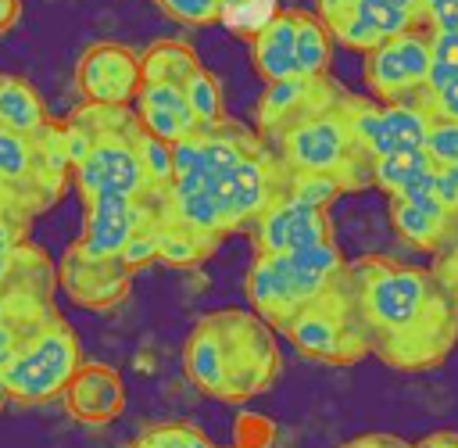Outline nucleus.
I'll return each instance as SVG.
<instances>
[{"instance_id":"nucleus-1","label":"nucleus","mask_w":458,"mask_h":448,"mask_svg":"<svg viewBox=\"0 0 458 448\" xmlns=\"http://www.w3.org/2000/svg\"><path fill=\"white\" fill-rule=\"evenodd\" d=\"M351 287L372 355L397 373H426L458 348V308L433 269L383 254L351 262Z\"/></svg>"},{"instance_id":"nucleus-2","label":"nucleus","mask_w":458,"mask_h":448,"mask_svg":"<svg viewBox=\"0 0 458 448\" xmlns=\"http://www.w3.org/2000/svg\"><path fill=\"white\" fill-rule=\"evenodd\" d=\"M182 369L190 383L225 405H243L283 373L276 330L254 308L208 312L182 344Z\"/></svg>"},{"instance_id":"nucleus-3","label":"nucleus","mask_w":458,"mask_h":448,"mask_svg":"<svg viewBox=\"0 0 458 448\" xmlns=\"http://www.w3.org/2000/svg\"><path fill=\"white\" fill-rule=\"evenodd\" d=\"M347 265L351 262H344L336 240L286 251V254H254L243 290H247L250 308L276 333H283L286 323L308 301L322 297L326 290H333L347 276Z\"/></svg>"},{"instance_id":"nucleus-4","label":"nucleus","mask_w":458,"mask_h":448,"mask_svg":"<svg viewBox=\"0 0 458 448\" xmlns=\"http://www.w3.org/2000/svg\"><path fill=\"white\" fill-rule=\"evenodd\" d=\"M268 147L279 154V161L290 172L336 176V179H344L347 194L372 186V158L365 154V147L351 133V122L344 115V100L336 108L293 125L290 133H283Z\"/></svg>"},{"instance_id":"nucleus-5","label":"nucleus","mask_w":458,"mask_h":448,"mask_svg":"<svg viewBox=\"0 0 458 448\" xmlns=\"http://www.w3.org/2000/svg\"><path fill=\"white\" fill-rule=\"evenodd\" d=\"M283 337L304 358L326 362V366H358L361 358L372 355L369 333H365V323L358 312V297L351 287V265H347V276L333 290L308 301L286 323Z\"/></svg>"},{"instance_id":"nucleus-6","label":"nucleus","mask_w":458,"mask_h":448,"mask_svg":"<svg viewBox=\"0 0 458 448\" xmlns=\"http://www.w3.org/2000/svg\"><path fill=\"white\" fill-rule=\"evenodd\" d=\"M79 369H82V351H79L75 330L64 323V315L54 312L4 362L7 398L21 405H43V401L64 398Z\"/></svg>"},{"instance_id":"nucleus-7","label":"nucleus","mask_w":458,"mask_h":448,"mask_svg":"<svg viewBox=\"0 0 458 448\" xmlns=\"http://www.w3.org/2000/svg\"><path fill=\"white\" fill-rule=\"evenodd\" d=\"M433 72L429 29H411L361 54V79L379 104H422Z\"/></svg>"},{"instance_id":"nucleus-8","label":"nucleus","mask_w":458,"mask_h":448,"mask_svg":"<svg viewBox=\"0 0 458 448\" xmlns=\"http://www.w3.org/2000/svg\"><path fill=\"white\" fill-rule=\"evenodd\" d=\"M344 115L369 158L426 147L433 125V115L422 104H379L376 97H354V93L344 97Z\"/></svg>"},{"instance_id":"nucleus-9","label":"nucleus","mask_w":458,"mask_h":448,"mask_svg":"<svg viewBox=\"0 0 458 448\" xmlns=\"http://www.w3.org/2000/svg\"><path fill=\"white\" fill-rule=\"evenodd\" d=\"M347 97V90L333 75H293L283 82H268L258 100V133L265 143L279 140L293 125L336 108Z\"/></svg>"},{"instance_id":"nucleus-10","label":"nucleus","mask_w":458,"mask_h":448,"mask_svg":"<svg viewBox=\"0 0 458 448\" xmlns=\"http://www.w3.org/2000/svg\"><path fill=\"white\" fill-rule=\"evenodd\" d=\"M75 86L86 104L125 108L143 86V54L114 39L89 43L75 61Z\"/></svg>"},{"instance_id":"nucleus-11","label":"nucleus","mask_w":458,"mask_h":448,"mask_svg":"<svg viewBox=\"0 0 458 448\" xmlns=\"http://www.w3.org/2000/svg\"><path fill=\"white\" fill-rule=\"evenodd\" d=\"M157 211H161V194H143V197L104 194L82 201V233L75 244L97 258L118 254L132 233L157 222Z\"/></svg>"},{"instance_id":"nucleus-12","label":"nucleus","mask_w":458,"mask_h":448,"mask_svg":"<svg viewBox=\"0 0 458 448\" xmlns=\"http://www.w3.org/2000/svg\"><path fill=\"white\" fill-rule=\"evenodd\" d=\"M57 276H61V290H64L79 308H89V312H107V308H114V305L129 294V283H132V272L122 265L118 254L97 258V254L82 251L79 244H72V247L61 254Z\"/></svg>"},{"instance_id":"nucleus-13","label":"nucleus","mask_w":458,"mask_h":448,"mask_svg":"<svg viewBox=\"0 0 458 448\" xmlns=\"http://www.w3.org/2000/svg\"><path fill=\"white\" fill-rule=\"evenodd\" d=\"M326 240H333L329 211L301 204L286 194L250 226L254 254H286V251L315 247V244H326Z\"/></svg>"},{"instance_id":"nucleus-14","label":"nucleus","mask_w":458,"mask_h":448,"mask_svg":"<svg viewBox=\"0 0 458 448\" xmlns=\"http://www.w3.org/2000/svg\"><path fill=\"white\" fill-rule=\"evenodd\" d=\"M326 25H329V32L340 47L369 54V50H376L379 43H386L394 36L422 29V18H419L415 7H408L401 0H358L347 11L333 14Z\"/></svg>"},{"instance_id":"nucleus-15","label":"nucleus","mask_w":458,"mask_h":448,"mask_svg":"<svg viewBox=\"0 0 458 448\" xmlns=\"http://www.w3.org/2000/svg\"><path fill=\"white\" fill-rule=\"evenodd\" d=\"M64 409L79 423H114L125 412V383L104 362H82L64 391Z\"/></svg>"},{"instance_id":"nucleus-16","label":"nucleus","mask_w":458,"mask_h":448,"mask_svg":"<svg viewBox=\"0 0 458 448\" xmlns=\"http://www.w3.org/2000/svg\"><path fill=\"white\" fill-rule=\"evenodd\" d=\"M57 287H61L57 265L50 262V254L39 244L21 240V244L0 251V294L4 297L54 305V290Z\"/></svg>"},{"instance_id":"nucleus-17","label":"nucleus","mask_w":458,"mask_h":448,"mask_svg":"<svg viewBox=\"0 0 458 448\" xmlns=\"http://www.w3.org/2000/svg\"><path fill=\"white\" fill-rule=\"evenodd\" d=\"M161 215L179 222V226H190L197 229L200 237L222 244L229 237V226H225V215L218 208V197L211 194V186L204 183L200 172H182L175 176V183L168 186V194H161Z\"/></svg>"},{"instance_id":"nucleus-18","label":"nucleus","mask_w":458,"mask_h":448,"mask_svg":"<svg viewBox=\"0 0 458 448\" xmlns=\"http://www.w3.org/2000/svg\"><path fill=\"white\" fill-rule=\"evenodd\" d=\"M250 65L265 86L301 75L297 72V7L276 11L268 22L258 25V32L250 36Z\"/></svg>"},{"instance_id":"nucleus-19","label":"nucleus","mask_w":458,"mask_h":448,"mask_svg":"<svg viewBox=\"0 0 458 448\" xmlns=\"http://www.w3.org/2000/svg\"><path fill=\"white\" fill-rule=\"evenodd\" d=\"M143 129L165 143H179L193 133H200L190 104H186V93L182 86H172V82H143L136 100H132Z\"/></svg>"},{"instance_id":"nucleus-20","label":"nucleus","mask_w":458,"mask_h":448,"mask_svg":"<svg viewBox=\"0 0 458 448\" xmlns=\"http://www.w3.org/2000/svg\"><path fill=\"white\" fill-rule=\"evenodd\" d=\"M200 57L186 39H154L143 50V82H172V86H186L197 72H200Z\"/></svg>"},{"instance_id":"nucleus-21","label":"nucleus","mask_w":458,"mask_h":448,"mask_svg":"<svg viewBox=\"0 0 458 448\" xmlns=\"http://www.w3.org/2000/svg\"><path fill=\"white\" fill-rule=\"evenodd\" d=\"M47 122L50 118L39 93L18 75H0V125L21 136H36Z\"/></svg>"},{"instance_id":"nucleus-22","label":"nucleus","mask_w":458,"mask_h":448,"mask_svg":"<svg viewBox=\"0 0 458 448\" xmlns=\"http://www.w3.org/2000/svg\"><path fill=\"white\" fill-rule=\"evenodd\" d=\"M437 161L426 154V147H415V151H394V154H383V158H372V186L383 190L386 197H397L404 194L408 186L422 183L426 176H433Z\"/></svg>"},{"instance_id":"nucleus-23","label":"nucleus","mask_w":458,"mask_h":448,"mask_svg":"<svg viewBox=\"0 0 458 448\" xmlns=\"http://www.w3.org/2000/svg\"><path fill=\"white\" fill-rule=\"evenodd\" d=\"M215 251H218L215 240H208L197 229L179 226V222H172L157 211V262H165L172 269H197Z\"/></svg>"},{"instance_id":"nucleus-24","label":"nucleus","mask_w":458,"mask_h":448,"mask_svg":"<svg viewBox=\"0 0 458 448\" xmlns=\"http://www.w3.org/2000/svg\"><path fill=\"white\" fill-rule=\"evenodd\" d=\"M333 32L318 18V11H301L297 7V72L301 75H329L333 61Z\"/></svg>"},{"instance_id":"nucleus-25","label":"nucleus","mask_w":458,"mask_h":448,"mask_svg":"<svg viewBox=\"0 0 458 448\" xmlns=\"http://www.w3.org/2000/svg\"><path fill=\"white\" fill-rule=\"evenodd\" d=\"M182 93H186V104H190V111H193V118H197L200 129H215V125L225 122L222 86H218V79H215L208 68H200V72L182 86Z\"/></svg>"},{"instance_id":"nucleus-26","label":"nucleus","mask_w":458,"mask_h":448,"mask_svg":"<svg viewBox=\"0 0 458 448\" xmlns=\"http://www.w3.org/2000/svg\"><path fill=\"white\" fill-rule=\"evenodd\" d=\"M140 161H143V176H147V194H168V186L175 183V161H172V143L150 136L143 129L140 136Z\"/></svg>"},{"instance_id":"nucleus-27","label":"nucleus","mask_w":458,"mask_h":448,"mask_svg":"<svg viewBox=\"0 0 458 448\" xmlns=\"http://www.w3.org/2000/svg\"><path fill=\"white\" fill-rule=\"evenodd\" d=\"M340 194H347V186H344V179H336V176L290 172V179H286V197H293V201H301V204H311V208H326V211H329V204H333Z\"/></svg>"},{"instance_id":"nucleus-28","label":"nucleus","mask_w":458,"mask_h":448,"mask_svg":"<svg viewBox=\"0 0 458 448\" xmlns=\"http://www.w3.org/2000/svg\"><path fill=\"white\" fill-rule=\"evenodd\" d=\"M140 441L147 448H215L208 441L204 430H197L193 423H182V419H172V423H154L140 434Z\"/></svg>"},{"instance_id":"nucleus-29","label":"nucleus","mask_w":458,"mask_h":448,"mask_svg":"<svg viewBox=\"0 0 458 448\" xmlns=\"http://www.w3.org/2000/svg\"><path fill=\"white\" fill-rule=\"evenodd\" d=\"M157 4L168 18H175L182 25H193V29L211 25V22L222 18V0H157Z\"/></svg>"},{"instance_id":"nucleus-30","label":"nucleus","mask_w":458,"mask_h":448,"mask_svg":"<svg viewBox=\"0 0 458 448\" xmlns=\"http://www.w3.org/2000/svg\"><path fill=\"white\" fill-rule=\"evenodd\" d=\"M426 154L437 165H458V118H433L426 136Z\"/></svg>"},{"instance_id":"nucleus-31","label":"nucleus","mask_w":458,"mask_h":448,"mask_svg":"<svg viewBox=\"0 0 458 448\" xmlns=\"http://www.w3.org/2000/svg\"><path fill=\"white\" fill-rule=\"evenodd\" d=\"M118 258H122V265H125L129 272H136V269L157 262V222H150V226H143L140 233H132L129 244L118 251Z\"/></svg>"},{"instance_id":"nucleus-32","label":"nucleus","mask_w":458,"mask_h":448,"mask_svg":"<svg viewBox=\"0 0 458 448\" xmlns=\"http://www.w3.org/2000/svg\"><path fill=\"white\" fill-rule=\"evenodd\" d=\"M433 194L444 204L451 229H454V240H458V165H437L433 168Z\"/></svg>"},{"instance_id":"nucleus-33","label":"nucleus","mask_w":458,"mask_h":448,"mask_svg":"<svg viewBox=\"0 0 458 448\" xmlns=\"http://www.w3.org/2000/svg\"><path fill=\"white\" fill-rule=\"evenodd\" d=\"M422 29H429V32H458V0H429L422 7Z\"/></svg>"},{"instance_id":"nucleus-34","label":"nucleus","mask_w":458,"mask_h":448,"mask_svg":"<svg viewBox=\"0 0 458 448\" xmlns=\"http://www.w3.org/2000/svg\"><path fill=\"white\" fill-rule=\"evenodd\" d=\"M433 276L440 280V287H444V294L451 297V305L458 308V244L454 247H447V251H440V254H433Z\"/></svg>"},{"instance_id":"nucleus-35","label":"nucleus","mask_w":458,"mask_h":448,"mask_svg":"<svg viewBox=\"0 0 458 448\" xmlns=\"http://www.w3.org/2000/svg\"><path fill=\"white\" fill-rule=\"evenodd\" d=\"M29 222H32L29 211H4L0 215V251L29 240Z\"/></svg>"},{"instance_id":"nucleus-36","label":"nucleus","mask_w":458,"mask_h":448,"mask_svg":"<svg viewBox=\"0 0 458 448\" xmlns=\"http://www.w3.org/2000/svg\"><path fill=\"white\" fill-rule=\"evenodd\" d=\"M340 448H415V444L404 441V437H397V434H383V430H376V434H358V437L344 441Z\"/></svg>"},{"instance_id":"nucleus-37","label":"nucleus","mask_w":458,"mask_h":448,"mask_svg":"<svg viewBox=\"0 0 458 448\" xmlns=\"http://www.w3.org/2000/svg\"><path fill=\"white\" fill-rule=\"evenodd\" d=\"M415 448H451V430H433L422 441H415Z\"/></svg>"},{"instance_id":"nucleus-38","label":"nucleus","mask_w":458,"mask_h":448,"mask_svg":"<svg viewBox=\"0 0 458 448\" xmlns=\"http://www.w3.org/2000/svg\"><path fill=\"white\" fill-rule=\"evenodd\" d=\"M401 4H408V7H415V11H419V18H422V7H426L429 0H401Z\"/></svg>"},{"instance_id":"nucleus-39","label":"nucleus","mask_w":458,"mask_h":448,"mask_svg":"<svg viewBox=\"0 0 458 448\" xmlns=\"http://www.w3.org/2000/svg\"><path fill=\"white\" fill-rule=\"evenodd\" d=\"M7 401V383H4V362H0V405Z\"/></svg>"},{"instance_id":"nucleus-40","label":"nucleus","mask_w":458,"mask_h":448,"mask_svg":"<svg viewBox=\"0 0 458 448\" xmlns=\"http://www.w3.org/2000/svg\"><path fill=\"white\" fill-rule=\"evenodd\" d=\"M451 448H458V430H451Z\"/></svg>"},{"instance_id":"nucleus-41","label":"nucleus","mask_w":458,"mask_h":448,"mask_svg":"<svg viewBox=\"0 0 458 448\" xmlns=\"http://www.w3.org/2000/svg\"><path fill=\"white\" fill-rule=\"evenodd\" d=\"M0 190H11V186H7V183H4V179H0Z\"/></svg>"},{"instance_id":"nucleus-42","label":"nucleus","mask_w":458,"mask_h":448,"mask_svg":"<svg viewBox=\"0 0 458 448\" xmlns=\"http://www.w3.org/2000/svg\"><path fill=\"white\" fill-rule=\"evenodd\" d=\"M132 448H147V444H143V441H136V444H132Z\"/></svg>"},{"instance_id":"nucleus-43","label":"nucleus","mask_w":458,"mask_h":448,"mask_svg":"<svg viewBox=\"0 0 458 448\" xmlns=\"http://www.w3.org/2000/svg\"><path fill=\"white\" fill-rule=\"evenodd\" d=\"M229 448H240V444H229Z\"/></svg>"}]
</instances>
